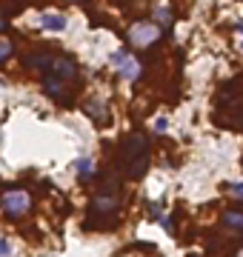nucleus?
<instances>
[{
	"label": "nucleus",
	"mask_w": 243,
	"mask_h": 257,
	"mask_svg": "<svg viewBox=\"0 0 243 257\" xmlns=\"http://www.w3.org/2000/svg\"><path fill=\"white\" fill-rule=\"evenodd\" d=\"M114 209H117L114 197H97L95 206H92V214H112Z\"/></svg>",
	"instance_id": "20e7f679"
},
{
	"label": "nucleus",
	"mask_w": 243,
	"mask_h": 257,
	"mask_svg": "<svg viewBox=\"0 0 243 257\" xmlns=\"http://www.w3.org/2000/svg\"><path fill=\"white\" fill-rule=\"evenodd\" d=\"M126 160H129V174L132 177H140L146 171L149 163V143L143 135H132L126 140Z\"/></svg>",
	"instance_id": "f257e3e1"
},
{
	"label": "nucleus",
	"mask_w": 243,
	"mask_h": 257,
	"mask_svg": "<svg viewBox=\"0 0 243 257\" xmlns=\"http://www.w3.org/2000/svg\"><path fill=\"white\" fill-rule=\"evenodd\" d=\"M26 63H32L34 69H49V63H54V60H52L49 54H40V57H29Z\"/></svg>",
	"instance_id": "1a4fd4ad"
},
{
	"label": "nucleus",
	"mask_w": 243,
	"mask_h": 257,
	"mask_svg": "<svg viewBox=\"0 0 243 257\" xmlns=\"http://www.w3.org/2000/svg\"><path fill=\"white\" fill-rule=\"evenodd\" d=\"M117 60H120V74H123V77H137V71H140V69H137V60H135V57L120 54Z\"/></svg>",
	"instance_id": "39448f33"
},
{
	"label": "nucleus",
	"mask_w": 243,
	"mask_h": 257,
	"mask_svg": "<svg viewBox=\"0 0 243 257\" xmlns=\"http://www.w3.org/2000/svg\"><path fill=\"white\" fill-rule=\"evenodd\" d=\"M235 188V191H238V194H243V183H238V186H232Z\"/></svg>",
	"instance_id": "ddd939ff"
},
{
	"label": "nucleus",
	"mask_w": 243,
	"mask_h": 257,
	"mask_svg": "<svg viewBox=\"0 0 243 257\" xmlns=\"http://www.w3.org/2000/svg\"><path fill=\"white\" fill-rule=\"evenodd\" d=\"M78 171H81V174H89V171H92V160H78Z\"/></svg>",
	"instance_id": "9d476101"
},
{
	"label": "nucleus",
	"mask_w": 243,
	"mask_h": 257,
	"mask_svg": "<svg viewBox=\"0 0 243 257\" xmlns=\"http://www.w3.org/2000/svg\"><path fill=\"white\" fill-rule=\"evenodd\" d=\"M0 257H9V243L6 240H0Z\"/></svg>",
	"instance_id": "f8f14e48"
},
{
	"label": "nucleus",
	"mask_w": 243,
	"mask_h": 257,
	"mask_svg": "<svg viewBox=\"0 0 243 257\" xmlns=\"http://www.w3.org/2000/svg\"><path fill=\"white\" fill-rule=\"evenodd\" d=\"M3 26H6V23H3V17H0V29H3Z\"/></svg>",
	"instance_id": "4468645a"
},
{
	"label": "nucleus",
	"mask_w": 243,
	"mask_h": 257,
	"mask_svg": "<svg viewBox=\"0 0 243 257\" xmlns=\"http://www.w3.org/2000/svg\"><path fill=\"white\" fill-rule=\"evenodd\" d=\"M9 54H12V46H9L6 40H0V60H3V57H9Z\"/></svg>",
	"instance_id": "9b49d317"
},
{
	"label": "nucleus",
	"mask_w": 243,
	"mask_h": 257,
	"mask_svg": "<svg viewBox=\"0 0 243 257\" xmlns=\"http://www.w3.org/2000/svg\"><path fill=\"white\" fill-rule=\"evenodd\" d=\"M3 209H6V214H12V217L26 214V209H29V194H26V191H9V194L3 197Z\"/></svg>",
	"instance_id": "f03ea898"
},
{
	"label": "nucleus",
	"mask_w": 243,
	"mask_h": 257,
	"mask_svg": "<svg viewBox=\"0 0 243 257\" xmlns=\"http://www.w3.org/2000/svg\"><path fill=\"white\" fill-rule=\"evenodd\" d=\"M223 226H232V229H241L243 232V214H238V211H226V214H223Z\"/></svg>",
	"instance_id": "0eeeda50"
},
{
	"label": "nucleus",
	"mask_w": 243,
	"mask_h": 257,
	"mask_svg": "<svg viewBox=\"0 0 243 257\" xmlns=\"http://www.w3.org/2000/svg\"><path fill=\"white\" fill-rule=\"evenodd\" d=\"M155 37H158L155 23H137V26H132V40H135V43H140V46L155 43Z\"/></svg>",
	"instance_id": "7ed1b4c3"
},
{
	"label": "nucleus",
	"mask_w": 243,
	"mask_h": 257,
	"mask_svg": "<svg viewBox=\"0 0 243 257\" xmlns=\"http://www.w3.org/2000/svg\"><path fill=\"white\" fill-rule=\"evenodd\" d=\"M54 66H57V74H60V77H75V66H72L69 60H57Z\"/></svg>",
	"instance_id": "6e6552de"
},
{
	"label": "nucleus",
	"mask_w": 243,
	"mask_h": 257,
	"mask_svg": "<svg viewBox=\"0 0 243 257\" xmlns=\"http://www.w3.org/2000/svg\"><path fill=\"white\" fill-rule=\"evenodd\" d=\"M43 29H49V32H60L66 26V17H60V15H43Z\"/></svg>",
	"instance_id": "423d86ee"
}]
</instances>
